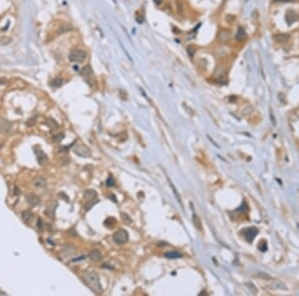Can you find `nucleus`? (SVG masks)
Returning a JSON list of instances; mask_svg holds the SVG:
<instances>
[{
    "label": "nucleus",
    "instance_id": "nucleus-1",
    "mask_svg": "<svg viewBox=\"0 0 299 296\" xmlns=\"http://www.w3.org/2000/svg\"><path fill=\"white\" fill-rule=\"evenodd\" d=\"M84 281L88 285V287L90 288L94 293L98 295L102 294L103 288L102 284L100 282V278L98 274L94 271H88L84 274Z\"/></svg>",
    "mask_w": 299,
    "mask_h": 296
},
{
    "label": "nucleus",
    "instance_id": "nucleus-2",
    "mask_svg": "<svg viewBox=\"0 0 299 296\" xmlns=\"http://www.w3.org/2000/svg\"><path fill=\"white\" fill-rule=\"evenodd\" d=\"M113 240L118 245H123L129 240V234L125 229H120L115 232L113 235Z\"/></svg>",
    "mask_w": 299,
    "mask_h": 296
},
{
    "label": "nucleus",
    "instance_id": "nucleus-3",
    "mask_svg": "<svg viewBox=\"0 0 299 296\" xmlns=\"http://www.w3.org/2000/svg\"><path fill=\"white\" fill-rule=\"evenodd\" d=\"M86 53L82 50H74L70 53L69 60L71 62H82L85 60Z\"/></svg>",
    "mask_w": 299,
    "mask_h": 296
},
{
    "label": "nucleus",
    "instance_id": "nucleus-4",
    "mask_svg": "<svg viewBox=\"0 0 299 296\" xmlns=\"http://www.w3.org/2000/svg\"><path fill=\"white\" fill-rule=\"evenodd\" d=\"M74 153L76 155L83 157V158H89L91 156V151L88 147H86L85 145H78L76 146V148L74 149Z\"/></svg>",
    "mask_w": 299,
    "mask_h": 296
},
{
    "label": "nucleus",
    "instance_id": "nucleus-5",
    "mask_svg": "<svg viewBox=\"0 0 299 296\" xmlns=\"http://www.w3.org/2000/svg\"><path fill=\"white\" fill-rule=\"evenodd\" d=\"M84 197H85V198L87 199V202H91V203H89L85 208L88 210V209L91 208V207L94 203H94V198H97V193H96V191H94V189H87L85 193H84Z\"/></svg>",
    "mask_w": 299,
    "mask_h": 296
},
{
    "label": "nucleus",
    "instance_id": "nucleus-6",
    "mask_svg": "<svg viewBox=\"0 0 299 296\" xmlns=\"http://www.w3.org/2000/svg\"><path fill=\"white\" fill-rule=\"evenodd\" d=\"M12 128V123L9 122L8 120L5 119H0V135L6 134L11 130Z\"/></svg>",
    "mask_w": 299,
    "mask_h": 296
},
{
    "label": "nucleus",
    "instance_id": "nucleus-7",
    "mask_svg": "<svg viewBox=\"0 0 299 296\" xmlns=\"http://www.w3.org/2000/svg\"><path fill=\"white\" fill-rule=\"evenodd\" d=\"M82 76L85 78L86 81L91 85V80L93 79V71H92L91 67L89 66V65L83 68V70H82Z\"/></svg>",
    "mask_w": 299,
    "mask_h": 296
},
{
    "label": "nucleus",
    "instance_id": "nucleus-8",
    "mask_svg": "<svg viewBox=\"0 0 299 296\" xmlns=\"http://www.w3.org/2000/svg\"><path fill=\"white\" fill-rule=\"evenodd\" d=\"M26 200H27L28 204H30L31 207H36V205L40 204V198L37 197L36 194H33V193H30V194H27V197H26Z\"/></svg>",
    "mask_w": 299,
    "mask_h": 296
},
{
    "label": "nucleus",
    "instance_id": "nucleus-9",
    "mask_svg": "<svg viewBox=\"0 0 299 296\" xmlns=\"http://www.w3.org/2000/svg\"><path fill=\"white\" fill-rule=\"evenodd\" d=\"M257 228H255V227H250V228H247L245 231H244V235H245V238L247 239L249 242L252 241V239L255 237V235L257 234Z\"/></svg>",
    "mask_w": 299,
    "mask_h": 296
},
{
    "label": "nucleus",
    "instance_id": "nucleus-10",
    "mask_svg": "<svg viewBox=\"0 0 299 296\" xmlns=\"http://www.w3.org/2000/svg\"><path fill=\"white\" fill-rule=\"evenodd\" d=\"M89 257H90V259L95 261V262H99L102 260V253L100 252L99 250H92L90 253H89Z\"/></svg>",
    "mask_w": 299,
    "mask_h": 296
},
{
    "label": "nucleus",
    "instance_id": "nucleus-11",
    "mask_svg": "<svg viewBox=\"0 0 299 296\" xmlns=\"http://www.w3.org/2000/svg\"><path fill=\"white\" fill-rule=\"evenodd\" d=\"M36 156H37V162H38L39 165H41V166H43L44 163L47 162V160H48V158H47V156L45 155V153L43 151H41V150L36 152Z\"/></svg>",
    "mask_w": 299,
    "mask_h": 296
},
{
    "label": "nucleus",
    "instance_id": "nucleus-12",
    "mask_svg": "<svg viewBox=\"0 0 299 296\" xmlns=\"http://www.w3.org/2000/svg\"><path fill=\"white\" fill-rule=\"evenodd\" d=\"M274 39L279 42V43H283V42H286L290 39V35L289 34H285V33H279L274 35Z\"/></svg>",
    "mask_w": 299,
    "mask_h": 296
},
{
    "label": "nucleus",
    "instance_id": "nucleus-13",
    "mask_svg": "<svg viewBox=\"0 0 299 296\" xmlns=\"http://www.w3.org/2000/svg\"><path fill=\"white\" fill-rule=\"evenodd\" d=\"M34 186L38 187V188H44L46 186V179L43 177H38L34 179Z\"/></svg>",
    "mask_w": 299,
    "mask_h": 296
},
{
    "label": "nucleus",
    "instance_id": "nucleus-14",
    "mask_svg": "<svg viewBox=\"0 0 299 296\" xmlns=\"http://www.w3.org/2000/svg\"><path fill=\"white\" fill-rule=\"evenodd\" d=\"M230 37V33L228 32L227 30H222L220 31L219 34H218V38H219V41L222 42H227Z\"/></svg>",
    "mask_w": 299,
    "mask_h": 296
},
{
    "label": "nucleus",
    "instance_id": "nucleus-15",
    "mask_svg": "<svg viewBox=\"0 0 299 296\" xmlns=\"http://www.w3.org/2000/svg\"><path fill=\"white\" fill-rule=\"evenodd\" d=\"M21 215H22V218H23V220L25 221V223H30L31 220H32V218H33V214L30 213V211H28V210H25V211H23L22 213H21Z\"/></svg>",
    "mask_w": 299,
    "mask_h": 296
},
{
    "label": "nucleus",
    "instance_id": "nucleus-16",
    "mask_svg": "<svg viewBox=\"0 0 299 296\" xmlns=\"http://www.w3.org/2000/svg\"><path fill=\"white\" fill-rule=\"evenodd\" d=\"M165 257H167V258H182V254L180 252H177V251H171V252L165 253Z\"/></svg>",
    "mask_w": 299,
    "mask_h": 296
},
{
    "label": "nucleus",
    "instance_id": "nucleus-17",
    "mask_svg": "<svg viewBox=\"0 0 299 296\" xmlns=\"http://www.w3.org/2000/svg\"><path fill=\"white\" fill-rule=\"evenodd\" d=\"M192 221H193V224L197 227L198 230H202V223H201V219L197 215V214H193L192 215Z\"/></svg>",
    "mask_w": 299,
    "mask_h": 296
},
{
    "label": "nucleus",
    "instance_id": "nucleus-18",
    "mask_svg": "<svg viewBox=\"0 0 299 296\" xmlns=\"http://www.w3.org/2000/svg\"><path fill=\"white\" fill-rule=\"evenodd\" d=\"M246 36V33H245V30L242 28V27H239L237 29V35H235V38L237 40H243Z\"/></svg>",
    "mask_w": 299,
    "mask_h": 296
},
{
    "label": "nucleus",
    "instance_id": "nucleus-19",
    "mask_svg": "<svg viewBox=\"0 0 299 296\" xmlns=\"http://www.w3.org/2000/svg\"><path fill=\"white\" fill-rule=\"evenodd\" d=\"M45 124L48 126L50 129H56V128H58V127H59L58 123H57L56 121L53 120V119H47Z\"/></svg>",
    "mask_w": 299,
    "mask_h": 296
},
{
    "label": "nucleus",
    "instance_id": "nucleus-20",
    "mask_svg": "<svg viewBox=\"0 0 299 296\" xmlns=\"http://www.w3.org/2000/svg\"><path fill=\"white\" fill-rule=\"evenodd\" d=\"M167 182H169L170 186H171V188L172 189V192H174V193H175V195H176V198H177V202H179V203H180L182 204V203H181V198H180L179 193H177V189H176L175 186H174V184H172V183L171 182V179H170V178H169V177H167Z\"/></svg>",
    "mask_w": 299,
    "mask_h": 296
},
{
    "label": "nucleus",
    "instance_id": "nucleus-21",
    "mask_svg": "<svg viewBox=\"0 0 299 296\" xmlns=\"http://www.w3.org/2000/svg\"><path fill=\"white\" fill-rule=\"evenodd\" d=\"M50 84H51L52 87L58 88V87H60L62 84H63V80H62V79H60V78H57V79H54V80L52 81Z\"/></svg>",
    "mask_w": 299,
    "mask_h": 296
},
{
    "label": "nucleus",
    "instance_id": "nucleus-22",
    "mask_svg": "<svg viewBox=\"0 0 299 296\" xmlns=\"http://www.w3.org/2000/svg\"><path fill=\"white\" fill-rule=\"evenodd\" d=\"M115 184V181H114V178H113V177L112 176H110L109 177V178L107 179V186L108 187H113Z\"/></svg>",
    "mask_w": 299,
    "mask_h": 296
},
{
    "label": "nucleus",
    "instance_id": "nucleus-23",
    "mask_svg": "<svg viewBox=\"0 0 299 296\" xmlns=\"http://www.w3.org/2000/svg\"><path fill=\"white\" fill-rule=\"evenodd\" d=\"M71 29V26H68V25H64L63 27L59 30V33H65L67 31H69Z\"/></svg>",
    "mask_w": 299,
    "mask_h": 296
},
{
    "label": "nucleus",
    "instance_id": "nucleus-24",
    "mask_svg": "<svg viewBox=\"0 0 299 296\" xmlns=\"http://www.w3.org/2000/svg\"><path fill=\"white\" fill-rule=\"evenodd\" d=\"M187 53H188V55L190 56H193V53H195V48H193L192 46H188L187 47Z\"/></svg>",
    "mask_w": 299,
    "mask_h": 296
},
{
    "label": "nucleus",
    "instance_id": "nucleus-25",
    "mask_svg": "<svg viewBox=\"0 0 299 296\" xmlns=\"http://www.w3.org/2000/svg\"><path fill=\"white\" fill-rule=\"evenodd\" d=\"M63 139H64V134H59V135H57V137H55V138H54V141L60 142V141H62Z\"/></svg>",
    "mask_w": 299,
    "mask_h": 296
},
{
    "label": "nucleus",
    "instance_id": "nucleus-26",
    "mask_svg": "<svg viewBox=\"0 0 299 296\" xmlns=\"http://www.w3.org/2000/svg\"><path fill=\"white\" fill-rule=\"evenodd\" d=\"M122 216H123V218H124V220H126V219H128L129 220V223H131V218L128 216V214H125V213H123L122 214Z\"/></svg>",
    "mask_w": 299,
    "mask_h": 296
}]
</instances>
